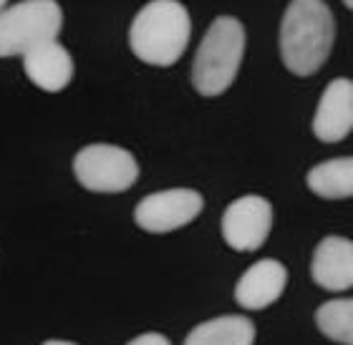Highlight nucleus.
I'll return each mask as SVG.
<instances>
[{
  "label": "nucleus",
  "mask_w": 353,
  "mask_h": 345,
  "mask_svg": "<svg viewBox=\"0 0 353 345\" xmlns=\"http://www.w3.org/2000/svg\"><path fill=\"white\" fill-rule=\"evenodd\" d=\"M126 345H172V343L162 333H144V335L134 338L132 343H126Z\"/></svg>",
  "instance_id": "15"
},
{
  "label": "nucleus",
  "mask_w": 353,
  "mask_h": 345,
  "mask_svg": "<svg viewBox=\"0 0 353 345\" xmlns=\"http://www.w3.org/2000/svg\"><path fill=\"white\" fill-rule=\"evenodd\" d=\"M205 207L202 194L194 189H164L144 197L134 209V222L144 232L167 235L190 224Z\"/></svg>",
  "instance_id": "6"
},
{
  "label": "nucleus",
  "mask_w": 353,
  "mask_h": 345,
  "mask_svg": "<svg viewBox=\"0 0 353 345\" xmlns=\"http://www.w3.org/2000/svg\"><path fill=\"white\" fill-rule=\"evenodd\" d=\"M288 285L285 264L278 260H260L243 272L235 285V300L245 310H265L278 300Z\"/></svg>",
  "instance_id": "10"
},
{
  "label": "nucleus",
  "mask_w": 353,
  "mask_h": 345,
  "mask_svg": "<svg viewBox=\"0 0 353 345\" xmlns=\"http://www.w3.org/2000/svg\"><path fill=\"white\" fill-rule=\"evenodd\" d=\"M192 36V21L179 0H152L129 28L134 56L149 66L170 68L182 59Z\"/></svg>",
  "instance_id": "2"
},
{
  "label": "nucleus",
  "mask_w": 353,
  "mask_h": 345,
  "mask_svg": "<svg viewBox=\"0 0 353 345\" xmlns=\"http://www.w3.org/2000/svg\"><path fill=\"white\" fill-rule=\"evenodd\" d=\"M313 282L331 293H343L353 287V240L331 235L323 237L310 262Z\"/></svg>",
  "instance_id": "9"
},
{
  "label": "nucleus",
  "mask_w": 353,
  "mask_h": 345,
  "mask_svg": "<svg viewBox=\"0 0 353 345\" xmlns=\"http://www.w3.org/2000/svg\"><path fill=\"white\" fill-rule=\"evenodd\" d=\"M343 6H346V8H351V10H353V0H343Z\"/></svg>",
  "instance_id": "17"
},
{
  "label": "nucleus",
  "mask_w": 353,
  "mask_h": 345,
  "mask_svg": "<svg viewBox=\"0 0 353 345\" xmlns=\"http://www.w3.org/2000/svg\"><path fill=\"white\" fill-rule=\"evenodd\" d=\"M308 189L323 199H348L353 197V156L328 159L316 164L305 176Z\"/></svg>",
  "instance_id": "13"
},
{
  "label": "nucleus",
  "mask_w": 353,
  "mask_h": 345,
  "mask_svg": "<svg viewBox=\"0 0 353 345\" xmlns=\"http://www.w3.org/2000/svg\"><path fill=\"white\" fill-rule=\"evenodd\" d=\"M353 132V81L336 79L325 86L313 116V134L325 144L343 141Z\"/></svg>",
  "instance_id": "8"
},
{
  "label": "nucleus",
  "mask_w": 353,
  "mask_h": 345,
  "mask_svg": "<svg viewBox=\"0 0 353 345\" xmlns=\"http://www.w3.org/2000/svg\"><path fill=\"white\" fill-rule=\"evenodd\" d=\"M272 229V205L265 197L248 194L235 199L222 214V237L237 252L260 250Z\"/></svg>",
  "instance_id": "7"
},
{
  "label": "nucleus",
  "mask_w": 353,
  "mask_h": 345,
  "mask_svg": "<svg viewBox=\"0 0 353 345\" xmlns=\"http://www.w3.org/2000/svg\"><path fill=\"white\" fill-rule=\"evenodd\" d=\"M74 174L81 187L99 194L132 189L139 179V164L132 151L114 144H88L74 156Z\"/></svg>",
  "instance_id": "5"
},
{
  "label": "nucleus",
  "mask_w": 353,
  "mask_h": 345,
  "mask_svg": "<svg viewBox=\"0 0 353 345\" xmlns=\"http://www.w3.org/2000/svg\"><path fill=\"white\" fill-rule=\"evenodd\" d=\"M23 68L30 83L48 94L63 91L74 79V59L59 41H48V43L30 48L23 56Z\"/></svg>",
  "instance_id": "11"
},
{
  "label": "nucleus",
  "mask_w": 353,
  "mask_h": 345,
  "mask_svg": "<svg viewBox=\"0 0 353 345\" xmlns=\"http://www.w3.org/2000/svg\"><path fill=\"white\" fill-rule=\"evenodd\" d=\"M245 56V25L232 15L214 18L192 63V86L202 96L225 94Z\"/></svg>",
  "instance_id": "3"
},
{
  "label": "nucleus",
  "mask_w": 353,
  "mask_h": 345,
  "mask_svg": "<svg viewBox=\"0 0 353 345\" xmlns=\"http://www.w3.org/2000/svg\"><path fill=\"white\" fill-rule=\"evenodd\" d=\"M63 10L56 0H21L0 10V59L26 56L30 48L56 41Z\"/></svg>",
  "instance_id": "4"
},
{
  "label": "nucleus",
  "mask_w": 353,
  "mask_h": 345,
  "mask_svg": "<svg viewBox=\"0 0 353 345\" xmlns=\"http://www.w3.org/2000/svg\"><path fill=\"white\" fill-rule=\"evenodd\" d=\"M255 323L245 315H222L192 328L184 345H252Z\"/></svg>",
  "instance_id": "12"
},
{
  "label": "nucleus",
  "mask_w": 353,
  "mask_h": 345,
  "mask_svg": "<svg viewBox=\"0 0 353 345\" xmlns=\"http://www.w3.org/2000/svg\"><path fill=\"white\" fill-rule=\"evenodd\" d=\"M336 21L323 0H293L280 23V56L290 74H318L331 56Z\"/></svg>",
  "instance_id": "1"
},
{
  "label": "nucleus",
  "mask_w": 353,
  "mask_h": 345,
  "mask_svg": "<svg viewBox=\"0 0 353 345\" xmlns=\"http://www.w3.org/2000/svg\"><path fill=\"white\" fill-rule=\"evenodd\" d=\"M43 345H76V343H68V340H46Z\"/></svg>",
  "instance_id": "16"
},
{
  "label": "nucleus",
  "mask_w": 353,
  "mask_h": 345,
  "mask_svg": "<svg viewBox=\"0 0 353 345\" xmlns=\"http://www.w3.org/2000/svg\"><path fill=\"white\" fill-rule=\"evenodd\" d=\"M316 325L333 343L353 345V297L323 302L316 310Z\"/></svg>",
  "instance_id": "14"
},
{
  "label": "nucleus",
  "mask_w": 353,
  "mask_h": 345,
  "mask_svg": "<svg viewBox=\"0 0 353 345\" xmlns=\"http://www.w3.org/2000/svg\"><path fill=\"white\" fill-rule=\"evenodd\" d=\"M6 6H8V0H0V10H6Z\"/></svg>",
  "instance_id": "18"
}]
</instances>
